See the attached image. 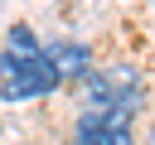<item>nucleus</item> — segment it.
<instances>
[{"label": "nucleus", "mask_w": 155, "mask_h": 145, "mask_svg": "<svg viewBox=\"0 0 155 145\" xmlns=\"http://www.w3.org/2000/svg\"><path fill=\"white\" fill-rule=\"evenodd\" d=\"M44 48H39V39L29 34V24H10V34H5V53L0 58H10V63H29V58H39Z\"/></svg>", "instance_id": "nucleus-4"}, {"label": "nucleus", "mask_w": 155, "mask_h": 145, "mask_svg": "<svg viewBox=\"0 0 155 145\" xmlns=\"http://www.w3.org/2000/svg\"><path fill=\"white\" fill-rule=\"evenodd\" d=\"M44 53H48V63L58 68V77H87V68H92V58H87L82 44H48Z\"/></svg>", "instance_id": "nucleus-3"}, {"label": "nucleus", "mask_w": 155, "mask_h": 145, "mask_svg": "<svg viewBox=\"0 0 155 145\" xmlns=\"http://www.w3.org/2000/svg\"><path fill=\"white\" fill-rule=\"evenodd\" d=\"M131 116V106H87L73 130V145H136Z\"/></svg>", "instance_id": "nucleus-2"}, {"label": "nucleus", "mask_w": 155, "mask_h": 145, "mask_svg": "<svg viewBox=\"0 0 155 145\" xmlns=\"http://www.w3.org/2000/svg\"><path fill=\"white\" fill-rule=\"evenodd\" d=\"M58 82H63V77H58V68L48 63V53H39V58H29V63H10V58H0V97H5V102H34V97H48Z\"/></svg>", "instance_id": "nucleus-1"}, {"label": "nucleus", "mask_w": 155, "mask_h": 145, "mask_svg": "<svg viewBox=\"0 0 155 145\" xmlns=\"http://www.w3.org/2000/svg\"><path fill=\"white\" fill-rule=\"evenodd\" d=\"M145 145H155V130H150V135H145Z\"/></svg>", "instance_id": "nucleus-5"}]
</instances>
